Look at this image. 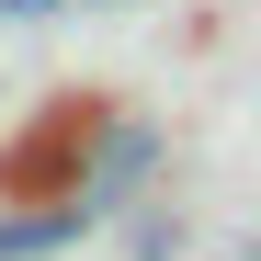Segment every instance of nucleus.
<instances>
[{"label": "nucleus", "mask_w": 261, "mask_h": 261, "mask_svg": "<svg viewBox=\"0 0 261 261\" xmlns=\"http://www.w3.org/2000/svg\"><path fill=\"white\" fill-rule=\"evenodd\" d=\"M148 170H159V125H137V114H102V137H91V182H80L68 204L102 227V216H125V204L148 193Z\"/></svg>", "instance_id": "obj_1"}, {"label": "nucleus", "mask_w": 261, "mask_h": 261, "mask_svg": "<svg viewBox=\"0 0 261 261\" xmlns=\"http://www.w3.org/2000/svg\"><path fill=\"white\" fill-rule=\"evenodd\" d=\"M91 137H102V114H91V102H57L12 159H0V182H12V193H46V182H68V159L91 170Z\"/></svg>", "instance_id": "obj_2"}, {"label": "nucleus", "mask_w": 261, "mask_h": 261, "mask_svg": "<svg viewBox=\"0 0 261 261\" xmlns=\"http://www.w3.org/2000/svg\"><path fill=\"white\" fill-rule=\"evenodd\" d=\"M91 239V216H80L68 193L57 204H23V216H0V261H46V250H80Z\"/></svg>", "instance_id": "obj_3"}, {"label": "nucleus", "mask_w": 261, "mask_h": 261, "mask_svg": "<svg viewBox=\"0 0 261 261\" xmlns=\"http://www.w3.org/2000/svg\"><path fill=\"white\" fill-rule=\"evenodd\" d=\"M137 261H182V216L148 204V216H137Z\"/></svg>", "instance_id": "obj_4"}, {"label": "nucleus", "mask_w": 261, "mask_h": 261, "mask_svg": "<svg viewBox=\"0 0 261 261\" xmlns=\"http://www.w3.org/2000/svg\"><path fill=\"white\" fill-rule=\"evenodd\" d=\"M57 12V0H0V23H46Z\"/></svg>", "instance_id": "obj_5"}]
</instances>
